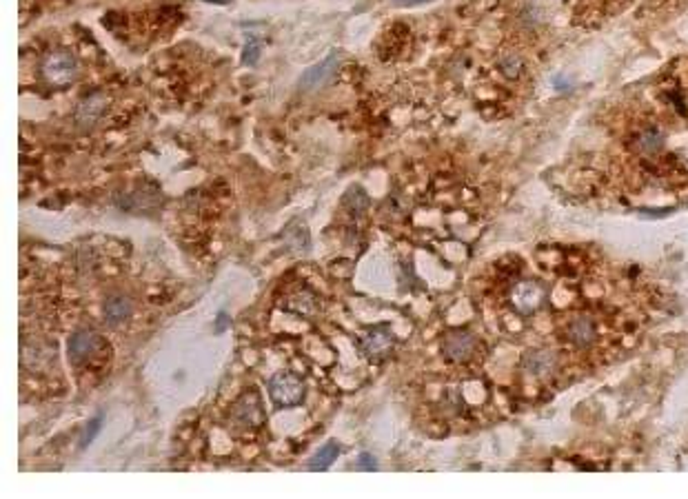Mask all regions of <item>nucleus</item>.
I'll return each instance as SVG.
<instances>
[{
    "mask_svg": "<svg viewBox=\"0 0 688 499\" xmlns=\"http://www.w3.org/2000/svg\"><path fill=\"white\" fill-rule=\"evenodd\" d=\"M637 149L644 151V154H655V151L662 149V135L657 131H644L637 138Z\"/></svg>",
    "mask_w": 688,
    "mask_h": 499,
    "instance_id": "nucleus-17",
    "label": "nucleus"
},
{
    "mask_svg": "<svg viewBox=\"0 0 688 499\" xmlns=\"http://www.w3.org/2000/svg\"><path fill=\"white\" fill-rule=\"evenodd\" d=\"M269 393L278 406H298L304 400V393L307 390H304V382L298 375L289 373V371H280L271 377Z\"/></svg>",
    "mask_w": 688,
    "mask_h": 499,
    "instance_id": "nucleus-3",
    "label": "nucleus"
},
{
    "mask_svg": "<svg viewBox=\"0 0 688 499\" xmlns=\"http://www.w3.org/2000/svg\"><path fill=\"white\" fill-rule=\"evenodd\" d=\"M40 73H42V80L49 87L63 89V87L71 85L76 80V75H78V60H76V56L67 49L52 51L44 56L42 65H40Z\"/></svg>",
    "mask_w": 688,
    "mask_h": 499,
    "instance_id": "nucleus-1",
    "label": "nucleus"
},
{
    "mask_svg": "<svg viewBox=\"0 0 688 499\" xmlns=\"http://www.w3.org/2000/svg\"><path fill=\"white\" fill-rule=\"evenodd\" d=\"M133 309H131V302L125 295H111L109 300L104 302L102 307V315H104V322L109 326H120L125 324L129 317H131Z\"/></svg>",
    "mask_w": 688,
    "mask_h": 499,
    "instance_id": "nucleus-9",
    "label": "nucleus"
},
{
    "mask_svg": "<svg viewBox=\"0 0 688 499\" xmlns=\"http://www.w3.org/2000/svg\"><path fill=\"white\" fill-rule=\"evenodd\" d=\"M369 195H366V191L362 187H351L344 195V207L351 211L354 216H364L366 214V209H369Z\"/></svg>",
    "mask_w": 688,
    "mask_h": 499,
    "instance_id": "nucleus-14",
    "label": "nucleus"
},
{
    "mask_svg": "<svg viewBox=\"0 0 688 499\" xmlns=\"http://www.w3.org/2000/svg\"><path fill=\"white\" fill-rule=\"evenodd\" d=\"M478 351V340L473 333L466 331H451L442 340V355H445L449 362H455V364H462V362H469Z\"/></svg>",
    "mask_w": 688,
    "mask_h": 499,
    "instance_id": "nucleus-4",
    "label": "nucleus"
},
{
    "mask_svg": "<svg viewBox=\"0 0 688 499\" xmlns=\"http://www.w3.org/2000/svg\"><path fill=\"white\" fill-rule=\"evenodd\" d=\"M104 111H107V96L104 94H91L78 104L73 120L80 129H91L94 125H98V120L104 116Z\"/></svg>",
    "mask_w": 688,
    "mask_h": 499,
    "instance_id": "nucleus-5",
    "label": "nucleus"
},
{
    "mask_svg": "<svg viewBox=\"0 0 688 499\" xmlns=\"http://www.w3.org/2000/svg\"><path fill=\"white\" fill-rule=\"evenodd\" d=\"M555 366V355L546 349H533L524 353L522 357V369L531 375H546Z\"/></svg>",
    "mask_w": 688,
    "mask_h": 499,
    "instance_id": "nucleus-11",
    "label": "nucleus"
},
{
    "mask_svg": "<svg viewBox=\"0 0 688 499\" xmlns=\"http://www.w3.org/2000/svg\"><path fill=\"white\" fill-rule=\"evenodd\" d=\"M497 67H500L502 75H507V78L515 80V78H519V75L524 73L526 63H524V58L519 56V54H515V51H507V54H502V56L497 58Z\"/></svg>",
    "mask_w": 688,
    "mask_h": 499,
    "instance_id": "nucleus-13",
    "label": "nucleus"
},
{
    "mask_svg": "<svg viewBox=\"0 0 688 499\" xmlns=\"http://www.w3.org/2000/svg\"><path fill=\"white\" fill-rule=\"evenodd\" d=\"M94 346H96L94 333L85 331V328L83 331H76L73 335L69 338V344H67V351H69L71 362H76V364L85 362L91 353H94Z\"/></svg>",
    "mask_w": 688,
    "mask_h": 499,
    "instance_id": "nucleus-10",
    "label": "nucleus"
},
{
    "mask_svg": "<svg viewBox=\"0 0 688 499\" xmlns=\"http://www.w3.org/2000/svg\"><path fill=\"white\" fill-rule=\"evenodd\" d=\"M265 402L255 388L247 390L231 408V424L240 431H258L265 424Z\"/></svg>",
    "mask_w": 688,
    "mask_h": 499,
    "instance_id": "nucleus-2",
    "label": "nucleus"
},
{
    "mask_svg": "<svg viewBox=\"0 0 688 499\" xmlns=\"http://www.w3.org/2000/svg\"><path fill=\"white\" fill-rule=\"evenodd\" d=\"M289 309L296 311V313H302V315H313L315 313V297L311 293H298L291 297V302H289Z\"/></svg>",
    "mask_w": 688,
    "mask_h": 499,
    "instance_id": "nucleus-16",
    "label": "nucleus"
},
{
    "mask_svg": "<svg viewBox=\"0 0 688 499\" xmlns=\"http://www.w3.org/2000/svg\"><path fill=\"white\" fill-rule=\"evenodd\" d=\"M358 468H360V471H375V468H378L375 457L369 455V452H360V457H358Z\"/></svg>",
    "mask_w": 688,
    "mask_h": 499,
    "instance_id": "nucleus-20",
    "label": "nucleus"
},
{
    "mask_svg": "<svg viewBox=\"0 0 688 499\" xmlns=\"http://www.w3.org/2000/svg\"><path fill=\"white\" fill-rule=\"evenodd\" d=\"M284 240H286V245L296 249V251H307L309 249V231H307V226L304 224H298V229H286L284 233Z\"/></svg>",
    "mask_w": 688,
    "mask_h": 499,
    "instance_id": "nucleus-15",
    "label": "nucleus"
},
{
    "mask_svg": "<svg viewBox=\"0 0 688 499\" xmlns=\"http://www.w3.org/2000/svg\"><path fill=\"white\" fill-rule=\"evenodd\" d=\"M340 455V444L338 442H327L320 448L309 462V471H327V468L338 460Z\"/></svg>",
    "mask_w": 688,
    "mask_h": 499,
    "instance_id": "nucleus-12",
    "label": "nucleus"
},
{
    "mask_svg": "<svg viewBox=\"0 0 688 499\" xmlns=\"http://www.w3.org/2000/svg\"><path fill=\"white\" fill-rule=\"evenodd\" d=\"M340 63V51H331L322 63L307 69L302 73V78H300V87L302 89H318V87H322L331 75L335 71V67H338Z\"/></svg>",
    "mask_w": 688,
    "mask_h": 499,
    "instance_id": "nucleus-6",
    "label": "nucleus"
},
{
    "mask_svg": "<svg viewBox=\"0 0 688 499\" xmlns=\"http://www.w3.org/2000/svg\"><path fill=\"white\" fill-rule=\"evenodd\" d=\"M102 421H104V417H102V415H96V417L91 419L89 424L85 426V433H83V437H80V446H83V448H87L91 442L96 440V435H98L100 429H102Z\"/></svg>",
    "mask_w": 688,
    "mask_h": 499,
    "instance_id": "nucleus-18",
    "label": "nucleus"
},
{
    "mask_svg": "<svg viewBox=\"0 0 688 499\" xmlns=\"http://www.w3.org/2000/svg\"><path fill=\"white\" fill-rule=\"evenodd\" d=\"M567 340L571 344H575L577 349H589V346L598 340V328H595V322L591 317H573V320L567 324Z\"/></svg>",
    "mask_w": 688,
    "mask_h": 499,
    "instance_id": "nucleus-7",
    "label": "nucleus"
},
{
    "mask_svg": "<svg viewBox=\"0 0 688 499\" xmlns=\"http://www.w3.org/2000/svg\"><path fill=\"white\" fill-rule=\"evenodd\" d=\"M413 3H418V0H413Z\"/></svg>",
    "mask_w": 688,
    "mask_h": 499,
    "instance_id": "nucleus-21",
    "label": "nucleus"
},
{
    "mask_svg": "<svg viewBox=\"0 0 688 499\" xmlns=\"http://www.w3.org/2000/svg\"><path fill=\"white\" fill-rule=\"evenodd\" d=\"M258 51H260L258 40H249V44H247V47H244V54H242V63H244V65H255Z\"/></svg>",
    "mask_w": 688,
    "mask_h": 499,
    "instance_id": "nucleus-19",
    "label": "nucleus"
},
{
    "mask_svg": "<svg viewBox=\"0 0 688 499\" xmlns=\"http://www.w3.org/2000/svg\"><path fill=\"white\" fill-rule=\"evenodd\" d=\"M391 346H393V333L387 326H373L362 338V349L371 357H382L391 351Z\"/></svg>",
    "mask_w": 688,
    "mask_h": 499,
    "instance_id": "nucleus-8",
    "label": "nucleus"
}]
</instances>
